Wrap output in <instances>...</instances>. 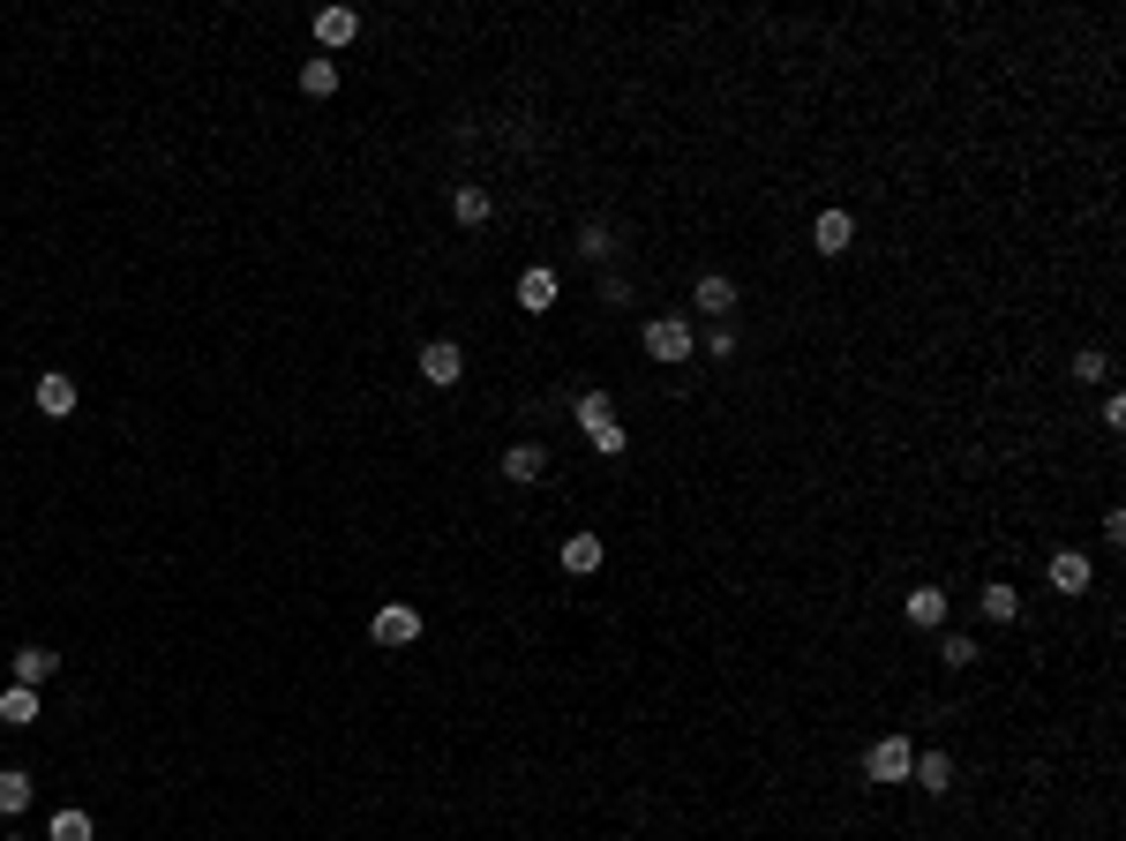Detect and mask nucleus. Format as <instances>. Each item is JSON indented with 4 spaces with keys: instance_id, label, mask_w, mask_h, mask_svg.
<instances>
[{
    "instance_id": "1",
    "label": "nucleus",
    "mask_w": 1126,
    "mask_h": 841,
    "mask_svg": "<svg viewBox=\"0 0 1126 841\" xmlns=\"http://www.w3.org/2000/svg\"><path fill=\"white\" fill-rule=\"evenodd\" d=\"M579 436L593 444V451H601V459H616V451L631 444V436H624V420H616V406H609L601 391H586V398H579Z\"/></svg>"
},
{
    "instance_id": "2",
    "label": "nucleus",
    "mask_w": 1126,
    "mask_h": 841,
    "mask_svg": "<svg viewBox=\"0 0 1126 841\" xmlns=\"http://www.w3.org/2000/svg\"><path fill=\"white\" fill-rule=\"evenodd\" d=\"M909 758H917L909 736H878L872 752H864V782H878V789H886V782H909Z\"/></svg>"
},
{
    "instance_id": "3",
    "label": "nucleus",
    "mask_w": 1126,
    "mask_h": 841,
    "mask_svg": "<svg viewBox=\"0 0 1126 841\" xmlns=\"http://www.w3.org/2000/svg\"><path fill=\"white\" fill-rule=\"evenodd\" d=\"M646 353L654 361H691V324L684 316H654L646 324Z\"/></svg>"
},
{
    "instance_id": "4",
    "label": "nucleus",
    "mask_w": 1126,
    "mask_h": 841,
    "mask_svg": "<svg viewBox=\"0 0 1126 841\" xmlns=\"http://www.w3.org/2000/svg\"><path fill=\"white\" fill-rule=\"evenodd\" d=\"M414 638H420V609H406V601L375 609V646H414Z\"/></svg>"
},
{
    "instance_id": "5",
    "label": "nucleus",
    "mask_w": 1126,
    "mask_h": 841,
    "mask_svg": "<svg viewBox=\"0 0 1126 841\" xmlns=\"http://www.w3.org/2000/svg\"><path fill=\"white\" fill-rule=\"evenodd\" d=\"M420 376H428V383H459L466 376V353L451 346V338H428V346H420Z\"/></svg>"
},
{
    "instance_id": "6",
    "label": "nucleus",
    "mask_w": 1126,
    "mask_h": 841,
    "mask_svg": "<svg viewBox=\"0 0 1126 841\" xmlns=\"http://www.w3.org/2000/svg\"><path fill=\"white\" fill-rule=\"evenodd\" d=\"M909 782H917L923 797H947V789H954V758H947V752H917V758H909Z\"/></svg>"
},
{
    "instance_id": "7",
    "label": "nucleus",
    "mask_w": 1126,
    "mask_h": 841,
    "mask_svg": "<svg viewBox=\"0 0 1126 841\" xmlns=\"http://www.w3.org/2000/svg\"><path fill=\"white\" fill-rule=\"evenodd\" d=\"M518 308H526V316H548V308H556V271H548V263L518 271Z\"/></svg>"
},
{
    "instance_id": "8",
    "label": "nucleus",
    "mask_w": 1126,
    "mask_h": 841,
    "mask_svg": "<svg viewBox=\"0 0 1126 841\" xmlns=\"http://www.w3.org/2000/svg\"><path fill=\"white\" fill-rule=\"evenodd\" d=\"M849 241H856V218H849V210H819V226H811V249H819V255H841Z\"/></svg>"
},
{
    "instance_id": "9",
    "label": "nucleus",
    "mask_w": 1126,
    "mask_h": 841,
    "mask_svg": "<svg viewBox=\"0 0 1126 841\" xmlns=\"http://www.w3.org/2000/svg\"><path fill=\"white\" fill-rule=\"evenodd\" d=\"M1089 579H1096V571H1089L1082 548H1059V556H1051V587H1059V593H1082Z\"/></svg>"
},
{
    "instance_id": "10",
    "label": "nucleus",
    "mask_w": 1126,
    "mask_h": 841,
    "mask_svg": "<svg viewBox=\"0 0 1126 841\" xmlns=\"http://www.w3.org/2000/svg\"><path fill=\"white\" fill-rule=\"evenodd\" d=\"M542 466H548L542 444H511V451H503V481H518V489H526V481H542Z\"/></svg>"
},
{
    "instance_id": "11",
    "label": "nucleus",
    "mask_w": 1126,
    "mask_h": 841,
    "mask_svg": "<svg viewBox=\"0 0 1126 841\" xmlns=\"http://www.w3.org/2000/svg\"><path fill=\"white\" fill-rule=\"evenodd\" d=\"M53 669H61V654H53V646H23V654H15V684H31V691H39V684H53Z\"/></svg>"
},
{
    "instance_id": "12",
    "label": "nucleus",
    "mask_w": 1126,
    "mask_h": 841,
    "mask_svg": "<svg viewBox=\"0 0 1126 841\" xmlns=\"http://www.w3.org/2000/svg\"><path fill=\"white\" fill-rule=\"evenodd\" d=\"M39 414H53V420L76 414V383L61 376V369H53V376H39Z\"/></svg>"
},
{
    "instance_id": "13",
    "label": "nucleus",
    "mask_w": 1126,
    "mask_h": 841,
    "mask_svg": "<svg viewBox=\"0 0 1126 841\" xmlns=\"http://www.w3.org/2000/svg\"><path fill=\"white\" fill-rule=\"evenodd\" d=\"M0 721H8V729H31V721H39V691H31V684H8V691H0Z\"/></svg>"
},
{
    "instance_id": "14",
    "label": "nucleus",
    "mask_w": 1126,
    "mask_h": 841,
    "mask_svg": "<svg viewBox=\"0 0 1126 841\" xmlns=\"http://www.w3.org/2000/svg\"><path fill=\"white\" fill-rule=\"evenodd\" d=\"M901 609H909V624H923V631L947 624V593H939V587H917L909 601H901Z\"/></svg>"
},
{
    "instance_id": "15",
    "label": "nucleus",
    "mask_w": 1126,
    "mask_h": 841,
    "mask_svg": "<svg viewBox=\"0 0 1126 841\" xmlns=\"http://www.w3.org/2000/svg\"><path fill=\"white\" fill-rule=\"evenodd\" d=\"M353 31H361L353 8H324V15H316V39H324V45H353Z\"/></svg>"
},
{
    "instance_id": "16",
    "label": "nucleus",
    "mask_w": 1126,
    "mask_h": 841,
    "mask_svg": "<svg viewBox=\"0 0 1126 841\" xmlns=\"http://www.w3.org/2000/svg\"><path fill=\"white\" fill-rule=\"evenodd\" d=\"M564 571H579V579L601 571V534H571V542H564Z\"/></svg>"
},
{
    "instance_id": "17",
    "label": "nucleus",
    "mask_w": 1126,
    "mask_h": 841,
    "mask_svg": "<svg viewBox=\"0 0 1126 841\" xmlns=\"http://www.w3.org/2000/svg\"><path fill=\"white\" fill-rule=\"evenodd\" d=\"M984 616H992V624H1014V616H1021V593L1006 587V579H992V587H984Z\"/></svg>"
},
{
    "instance_id": "18",
    "label": "nucleus",
    "mask_w": 1126,
    "mask_h": 841,
    "mask_svg": "<svg viewBox=\"0 0 1126 841\" xmlns=\"http://www.w3.org/2000/svg\"><path fill=\"white\" fill-rule=\"evenodd\" d=\"M451 210H459V226H489V210H496V204H489V188H473V181H466L459 196H451Z\"/></svg>"
},
{
    "instance_id": "19",
    "label": "nucleus",
    "mask_w": 1126,
    "mask_h": 841,
    "mask_svg": "<svg viewBox=\"0 0 1126 841\" xmlns=\"http://www.w3.org/2000/svg\"><path fill=\"white\" fill-rule=\"evenodd\" d=\"M691 301H699L707 316H729V308H736V286H729V278H699V286H691Z\"/></svg>"
},
{
    "instance_id": "20",
    "label": "nucleus",
    "mask_w": 1126,
    "mask_h": 841,
    "mask_svg": "<svg viewBox=\"0 0 1126 841\" xmlns=\"http://www.w3.org/2000/svg\"><path fill=\"white\" fill-rule=\"evenodd\" d=\"M31 804V774H15V766H0V819H15Z\"/></svg>"
},
{
    "instance_id": "21",
    "label": "nucleus",
    "mask_w": 1126,
    "mask_h": 841,
    "mask_svg": "<svg viewBox=\"0 0 1126 841\" xmlns=\"http://www.w3.org/2000/svg\"><path fill=\"white\" fill-rule=\"evenodd\" d=\"M300 90H308V98H331L338 68H331V61H300Z\"/></svg>"
},
{
    "instance_id": "22",
    "label": "nucleus",
    "mask_w": 1126,
    "mask_h": 841,
    "mask_svg": "<svg viewBox=\"0 0 1126 841\" xmlns=\"http://www.w3.org/2000/svg\"><path fill=\"white\" fill-rule=\"evenodd\" d=\"M45 834H53V841H90V811H53Z\"/></svg>"
},
{
    "instance_id": "23",
    "label": "nucleus",
    "mask_w": 1126,
    "mask_h": 841,
    "mask_svg": "<svg viewBox=\"0 0 1126 841\" xmlns=\"http://www.w3.org/2000/svg\"><path fill=\"white\" fill-rule=\"evenodd\" d=\"M609 249H616V241H609V226H586V233H579V255H586V263H609Z\"/></svg>"
},
{
    "instance_id": "24",
    "label": "nucleus",
    "mask_w": 1126,
    "mask_h": 841,
    "mask_svg": "<svg viewBox=\"0 0 1126 841\" xmlns=\"http://www.w3.org/2000/svg\"><path fill=\"white\" fill-rule=\"evenodd\" d=\"M939 662H947V669H969V662H976V638H961V631H954V638L939 646Z\"/></svg>"
},
{
    "instance_id": "25",
    "label": "nucleus",
    "mask_w": 1126,
    "mask_h": 841,
    "mask_svg": "<svg viewBox=\"0 0 1126 841\" xmlns=\"http://www.w3.org/2000/svg\"><path fill=\"white\" fill-rule=\"evenodd\" d=\"M1074 376H1082V383H1104V376H1112V361H1104V353H1082V361H1074Z\"/></svg>"
},
{
    "instance_id": "26",
    "label": "nucleus",
    "mask_w": 1126,
    "mask_h": 841,
    "mask_svg": "<svg viewBox=\"0 0 1126 841\" xmlns=\"http://www.w3.org/2000/svg\"><path fill=\"white\" fill-rule=\"evenodd\" d=\"M0 841H15V834H0Z\"/></svg>"
}]
</instances>
